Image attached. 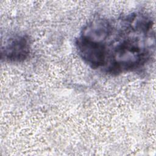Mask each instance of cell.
Returning a JSON list of instances; mask_svg holds the SVG:
<instances>
[{
  "label": "cell",
  "mask_w": 156,
  "mask_h": 156,
  "mask_svg": "<svg viewBox=\"0 0 156 156\" xmlns=\"http://www.w3.org/2000/svg\"><path fill=\"white\" fill-rule=\"evenodd\" d=\"M154 20L135 11L89 20L75 40L78 55L91 69L110 76L139 70L155 52Z\"/></svg>",
  "instance_id": "cell-1"
},
{
  "label": "cell",
  "mask_w": 156,
  "mask_h": 156,
  "mask_svg": "<svg viewBox=\"0 0 156 156\" xmlns=\"http://www.w3.org/2000/svg\"><path fill=\"white\" fill-rule=\"evenodd\" d=\"M31 44L26 34H15L9 38L2 46L1 60L8 63H20L25 61L30 54Z\"/></svg>",
  "instance_id": "cell-2"
}]
</instances>
